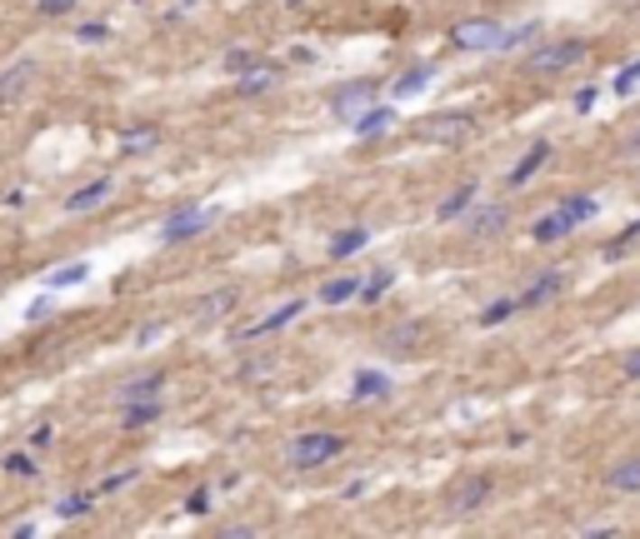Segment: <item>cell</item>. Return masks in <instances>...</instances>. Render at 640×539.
Masks as SVG:
<instances>
[{
  "label": "cell",
  "instance_id": "obj_40",
  "mask_svg": "<svg viewBox=\"0 0 640 539\" xmlns=\"http://www.w3.org/2000/svg\"><path fill=\"white\" fill-rule=\"evenodd\" d=\"M25 315H31V320H45V315H51V300H45V295H41V300H35V305H31V310H25Z\"/></svg>",
  "mask_w": 640,
  "mask_h": 539
},
{
  "label": "cell",
  "instance_id": "obj_9",
  "mask_svg": "<svg viewBox=\"0 0 640 539\" xmlns=\"http://www.w3.org/2000/svg\"><path fill=\"white\" fill-rule=\"evenodd\" d=\"M506 225H510L506 206H486V210H476V215L466 220V235L470 240H490V235H500Z\"/></svg>",
  "mask_w": 640,
  "mask_h": 539
},
{
  "label": "cell",
  "instance_id": "obj_14",
  "mask_svg": "<svg viewBox=\"0 0 640 539\" xmlns=\"http://www.w3.org/2000/svg\"><path fill=\"white\" fill-rule=\"evenodd\" d=\"M606 485H610V489H620V495H635V489H640V454L620 460L616 470L606 475Z\"/></svg>",
  "mask_w": 640,
  "mask_h": 539
},
{
  "label": "cell",
  "instance_id": "obj_23",
  "mask_svg": "<svg viewBox=\"0 0 640 539\" xmlns=\"http://www.w3.org/2000/svg\"><path fill=\"white\" fill-rule=\"evenodd\" d=\"M470 206H476V185H460V190L450 195V200H445V206L435 210V215H441V220H456V215H466Z\"/></svg>",
  "mask_w": 640,
  "mask_h": 539
},
{
  "label": "cell",
  "instance_id": "obj_7",
  "mask_svg": "<svg viewBox=\"0 0 640 539\" xmlns=\"http://www.w3.org/2000/svg\"><path fill=\"white\" fill-rule=\"evenodd\" d=\"M460 135H470V115H460V110H450V115H435L421 125V141L431 145H456Z\"/></svg>",
  "mask_w": 640,
  "mask_h": 539
},
{
  "label": "cell",
  "instance_id": "obj_12",
  "mask_svg": "<svg viewBox=\"0 0 640 539\" xmlns=\"http://www.w3.org/2000/svg\"><path fill=\"white\" fill-rule=\"evenodd\" d=\"M161 385H165V375H135V379H125L116 395H120V405H135V399H155Z\"/></svg>",
  "mask_w": 640,
  "mask_h": 539
},
{
  "label": "cell",
  "instance_id": "obj_3",
  "mask_svg": "<svg viewBox=\"0 0 640 539\" xmlns=\"http://www.w3.org/2000/svg\"><path fill=\"white\" fill-rule=\"evenodd\" d=\"M450 41H456L460 50H506V31H500V21H486V15L460 21L456 31H450Z\"/></svg>",
  "mask_w": 640,
  "mask_h": 539
},
{
  "label": "cell",
  "instance_id": "obj_31",
  "mask_svg": "<svg viewBox=\"0 0 640 539\" xmlns=\"http://www.w3.org/2000/svg\"><path fill=\"white\" fill-rule=\"evenodd\" d=\"M275 80H281V76H275V65H265V76H250V80H240V90H246V96H255V90H271Z\"/></svg>",
  "mask_w": 640,
  "mask_h": 539
},
{
  "label": "cell",
  "instance_id": "obj_39",
  "mask_svg": "<svg viewBox=\"0 0 640 539\" xmlns=\"http://www.w3.org/2000/svg\"><path fill=\"white\" fill-rule=\"evenodd\" d=\"M620 151H640V125H635V130H626V135H620Z\"/></svg>",
  "mask_w": 640,
  "mask_h": 539
},
{
  "label": "cell",
  "instance_id": "obj_26",
  "mask_svg": "<svg viewBox=\"0 0 640 539\" xmlns=\"http://www.w3.org/2000/svg\"><path fill=\"white\" fill-rule=\"evenodd\" d=\"M230 305H236V290H220V295H206V300H200V315H206V320H216V315H226Z\"/></svg>",
  "mask_w": 640,
  "mask_h": 539
},
{
  "label": "cell",
  "instance_id": "obj_24",
  "mask_svg": "<svg viewBox=\"0 0 640 539\" xmlns=\"http://www.w3.org/2000/svg\"><path fill=\"white\" fill-rule=\"evenodd\" d=\"M155 415H161V405H155V399H145V405L135 399L131 410H125V430H141V425H151V420H155Z\"/></svg>",
  "mask_w": 640,
  "mask_h": 539
},
{
  "label": "cell",
  "instance_id": "obj_5",
  "mask_svg": "<svg viewBox=\"0 0 640 539\" xmlns=\"http://www.w3.org/2000/svg\"><path fill=\"white\" fill-rule=\"evenodd\" d=\"M216 225V210H181V215H171L165 220V230H161V240L165 245H181V240H196V235H206V230Z\"/></svg>",
  "mask_w": 640,
  "mask_h": 539
},
{
  "label": "cell",
  "instance_id": "obj_27",
  "mask_svg": "<svg viewBox=\"0 0 640 539\" xmlns=\"http://www.w3.org/2000/svg\"><path fill=\"white\" fill-rule=\"evenodd\" d=\"M391 285H395V270H376V275H370V285H360V295H366V300H380Z\"/></svg>",
  "mask_w": 640,
  "mask_h": 539
},
{
  "label": "cell",
  "instance_id": "obj_35",
  "mask_svg": "<svg viewBox=\"0 0 640 539\" xmlns=\"http://www.w3.org/2000/svg\"><path fill=\"white\" fill-rule=\"evenodd\" d=\"M76 35H80V41H86V45H96V41H106L110 31H106V25H96V21H90V25H80Z\"/></svg>",
  "mask_w": 640,
  "mask_h": 539
},
{
  "label": "cell",
  "instance_id": "obj_18",
  "mask_svg": "<svg viewBox=\"0 0 640 539\" xmlns=\"http://www.w3.org/2000/svg\"><path fill=\"white\" fill-rule=\"evenodd\" d=\"M391 395V379L376 375V370H360L356 375V399H385Z\"/></svg>",
  "mask_w": 640,
  "mask_h": 539
},
{
  "label": "cell",
  "instance_id": "obj_33",
  "mask_svg": "<svg viewBox=\"0 0 640 539\" xmlns=\"http://www.w3.org/2000/svg\"><path fill=\"white\" fill-rule=\"evenodd\" d=\"M120 145H125V151H141V145H155V130H141V135H135V130H125V135H120Z\"/></svg>",
  "mask_w": 640,
  "mask_h": 539
},
{
  "label": "cell",
  "instance_id": "obj_1",
  "mask_svg": "<svg viewBox=\"0 0 640 539\" xmlns=\"http://www.w3.org/2000/svg\"><path fill=\"white\" fill-rule=\"evenodd\" d=\"M590 215H596V200H590V195H570V200H565L561 210H551V215H541V220H535V230H531V235L541 240V245H555V240H565L570 230H580V225H586Z\"/></svg>",
  "mask_w": 640,
  "mask_h": 539
},
{
  "label": "cell",
  "instance_id": "obj_13",
  "mask_svg": "<svg viewBox=\"0 0 640 539\" xmlns=\"http://www.w3.org/2000/svg\"><path fill=\"white\" fill-rule=\"evenodd\" d=\"M561 285H565V275H561V270H551V275H545V280H535V285H531V290H525L515 305H521V310H535V305L555 300V295H561Z\"/></svg>",
  "mask_w": 640,
  "mask_h": 539
},
{
  "label": "cell",
  "instance_id": "obj_30",
  "mask_svg": "<svg viewBox=\"0 0 640 539\" xmlns=\"http://www.w3.org/2000/svg\"><path fill=\"white\" fill-rule=\"evenodd\" d=\"M5 475L31 480V475H35V460H31V454H5Z\"/></svg>",
  "mask_w": 640,
  "mask_h": 539
},
{
  "label": "cell",
  "instance_id": "obj_38",
  "mask_svg": "<svg viewBox=\"0 0 640 539\" xmlns=\"http://www.w3.org/2000/svg\"><path fill=\"white\" fill-rule=\"evenodd\" d=\"M620 370H626V379H640V350H630L626 365H620Z\"/></svg>",
  "mask_w": 640,
  "mask_h": 539
},
{
  "label": "cell",
  "instance_id": "obj_10",
  "mask_svg": "<svg viewBox=\"0 0 640 539\" xmlns=\"http://www.w3.org/2000/svg\"><path fill=\"white\" fill-rule=\"evenodd\" d=\"M106 200H110V180H90V185H80V190L66 200V210H70V215H86V210L106 206Z\"/></svg>",
  "mask_w": 640,
  "mask_h": 539
},
{
  "label": "cell",
  "instance_id": "obj_4",
  "mask_svg": "<svg viewBox=\"0 0 640 539\" xmlns=\"http://www.w3.org/2000/svg\"><path fill=\"white\" fill-rule=\"evenodd\" d=\"M340 454V434H326V430H311V434H301L295 440V450H291V460L301 464V470H315V464H326V460H336Z\"/></svg>",
  "mask_w": 640,
  "mask_h": 539
},
{
  "label": "cell",
  "instance_id": "obj_41",
  "mask_svg": "<svg viewBox=\"0 0 640 539\" xmlns=\"http://www.w3.org/2000/svg\"><path fill=\"white\" fill-rule=\"evenodd\" d=\"M51 440H55V434H51V425H41V430L31 434V444H35V450H41V444H51Z\"/></svg>",
  "mask_w": 640,
  "mask_h": 539
},
{
  "label": "cell",
  "instance_id": "obj_37",
  "mask_svg": "<svg viewBox=\"0 0 640 539\" xmlns=\"http://www.w3.org/2000/svg\"><path fill=\"white\" fill-rule=\"evenodd\" d=\"M35 5H41L45 15H60V11H70V5H76V0H35Z\"/></svg>",
  "mask_w": 640,
  "mask_h": 539
},
{
  "label": "cell",
  "instance_id": "obj_29",
  "mask_svg": "<svg viewBox=\"0 0 640 539\" xmlns=\"http://www.w3.org/2000/svg\"><path fill=\"white\" fill-rule=\"evenodd\" d=\"M90 509V495H70V499H60V505H55V515L60 519H80Z\"/></svg>",
  "mask_w": 640,
  "mask_h": 539
},
{
  "label": "cell",
  "instance_id": "obj_17",
  "mask_svg": "<svg viewBox=\"0 0 640 539\" xmlns=\"http://www.w3.org/2000/svg\"><path fill=\"white\" fill-rule=\"evenodd\" d=\"M86 280H90V265H86V260H76V265L45 275V290H70V285H86Z\"/></svg>",
  "mask_w": 640,
  "mask_h": 539
},
{
  "label": "cell",
  "instance_id": "obj_28",
  "mask_svg": "<svg viewBox=\"0 0 640 539\" xmlns=\"http://www.w3.org/2000/svg\"><path fill=\"white\" fill-rule=\"evenodd\" d=\"M515 310H521L515 300H496V305H486V310H480V324H500V320H510Z\"/></svg>",
  "mask_w": 640,
  "mask_h": 539
},
{
  "label": "cell",
  "instance_id": "obj_20",
  "mask_svg": "<svg viewBox=\"0 0 640 539\" xmlns=\"http://www.w3.org/2000/svg\"><path fill=\"white\" fill-rule=\"evenodd\" d=\"M35 80V65L31 60H21V65H11V76L0 80V100H11V96H21L25 86Z\"/></svg>",
  "mask_w": 640,
  "mask_h": 539
},
{
  "label": "cell",
  "instance_id": "obj_21",
  "mask_svg": "<svg viewBox=\"0 0 640 539\" xmlns=\"http://www.w3.org/2000/svg\"><path fill=\"white\" fill-rule=\"evenodd\" d=\"M431 80H435V70H431V65H415V70H405V76L401 80H395V96H421V90L425 86H431Z\"/></svg>",
  "mask_w": 640,
  "mask_h": 539
},
{
  "label": "cell",
  "instance_id": "obj_16",
  "mask_svg": "<svg viewBox=\"0 0 640 539\" xmlns=\"http://www.w3.org/2000/svg\"><path fill=\"white\" fill-rule=\"evenodd\" d=\"M545 160H551V145H545V141H541V145H531V151H525V160L515 165V170H510V185H525V180H531V175L541 170Z\"/></svg>",
  "mask_w": 640,
  "mask_h": 539
},
{
  "label": "cell",
  "instance_id": "obj_8",
  "mask_svg": "<svg viewBox=\"0 0 640 539\" xmlns=\"http://www.w3.org/2000/svg\"><path fill=\"white\" fill-rule=\"evenodd\" d=\"M486 499H490V480H486V475H470V480H460V485H456V495H450V509H456V515H476Z\"/></svg>",
  "mask_w": 640,
  "mask_h": 539
},
{
  "label": "cell",
  "instance_id": "obj_34",
  "mask_svg": "<svg viewBox=\"0 0 640 539\" xmlns=\"http://www.w3.org/2000/svg\"><path fill=\"white\" fill-rule=\"evenodd\" d=\"M185 509H190V515H206V509H210V489H196V495L185 499Z\"/></svg>",
  "mask_w": 640,
  "mask_h": 539
},
{
  "label": "cell",
  "instance_id": "obj_6",
  "mask_svg": "<svg viewBox=\"0 0 640 539\" xmlns=\"http://www.w3.org/2000/svg\"><path fill=\"white\" fill-rule=\"evenodd\" d=\"M370 96H376V80H350V86L336 90V100H330V105H336L340 120H350V125H356L360 110H370Z\"/></svg>",
  "mask_w": 640,
  "mask_h": 539
},
{
  "label": "cell",
  "instance_id": "obj_36",
  "mask_svg": "<svg viewBox=\"0 0 640 539\" xmlns=\"http://www.w3.org/2000/svg\"><path fill=\"white\" fill-rule=\"evenodd\" d=\"M635 235H640V220H635V225H630L626 235H620V240H610V245H606V255H620V250H626V245H630V240H635Z\"/></svg>",
  "mask_w": 640,
  "mask_h": 539
},
{
  "label": "cell",
  "instance_id": "obj_19",
  "mask_svg": "<svg viewBox=\"0 0 640 539\" xmlns=\"http://www.w3.org/2000/svg\"><path fill=\"white\" fill-rule=\"evenodd\" d=\"M366 240H370V230H366V225H350L346 235H336V240H330V255H336V260H346V255H356V250H366Z\"/></svg>",
  "mask_w": 640,
  "mask_h": 539
},
{
  "label": "cell",
  "instance_id": "obj_2",
  "mask_svg": "<svg viewBox=\"0 0 640 539\" xmlns=\"http://www.w3.org/2000/svg\"><path fill=\"white\" fill-rule=\"evenodd\" d=\"M586 60V45L580 41H555V45H535L531 55H525V70L531 76H561V70H570V65Z\"/></svg>",
  "mask_w": 640,
  "mask_h": 539
},
{
  "label": "cell",
  "instance_id": "obj_22",
  "mask_svg": "<svg viewBox=\"0 0 640 539\" xmlns=\"http://www.w3.org/2000/svg\"><path fill=\"white\" fill-rule=\"evenodd\" d=\"M391 125H395V110L391 105H376L370 115L356 120V135H376V130H391Z\"/></svg>",
  "mask_w": 640,
  "mask_h": 539
},
{
  "label": "cell",
  "instance_id": "obj_32",
  "mask_svg": "<svg viewBox=\"0 0 640 539\" xmlns=\"http://www.w3.org/2000/svg\"><path fill=\"white\" fill-rule=\"evenodd\" d=\"M541 31H545L541 21H525L521 31H510V35H506V50H510V45H525V41H535V35H541Z\"/></svg>",
  "mask_w": 640,
  "mask_h": 539
},
{
  "label": "cell",
  "instance_id": "obj_11",
  "mask_svg": "<svg viewBox=\"0 0 640 539\" xmlns=\"http://www.w3.org/2000/svg\"><path fill=\"white\" fill-rule=\"evenodd\" d=\"M305 310V300H285L281 305V310H275V315H265V320H255V324H250V340H261V334H275V330H285V324H291L295 320V315H301Z\"/></svg>",
  "mask_w": 640,
  "mask_h": 539
},
{
  "label": "cell",
  "instance_id": "obj_25",
  "mask_svg": "<svg viewBox=\"0 0 640 539\" xmlns=\"http://www.w3.org/2000/svg\"><path fill=\"white\" fill-rule=\"evenodd\" d=\"M610 90H616L620 100L640 96V60H635V65H626V70H620V76H616V86H610Z\"/></svg>",
  "mask_w": 640,
  "mask_h": 539
},
{
  "label": "cell",
  "instance_id": "obj_15",
  "mask_svg": "<svg viewBox=\"0 0 640 539\" xmlns=\"http://www.w3.org/2000/svg\"><path fill=\"white\" fill-rule=\"evenodd\" d=\"M360 295V280L356 275H340V280H326L320 285V305H346V300H356Z\"/></svg>",
  "mask_w": 640,
  "mask_h": 539
}]
</instances>
